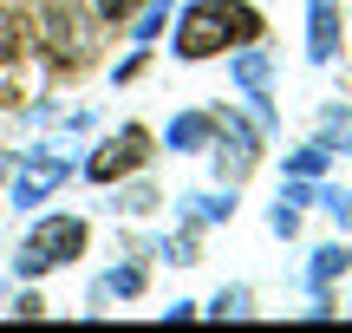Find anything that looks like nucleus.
<instances>
[{
    "label": "nucleus",
    "instance_id": "f257e3e1",
    "mask_svg": "<svg viewBox=\"0 0 352 333\" xmlns=\"http://www.w3.org/2000/svg\"><path fill=\"white\" fill-rule=\"evenodd\" d=\"M248 39H261V13L241 7V0H196L183 13V26H176V52L183 59H209V52L248 46Z\"/></svg>",
    "mask_w": 352,
    "mask_h": 333
},
{
    "label": "nucleus",
    "instance_id": "f03ea898",
    "mask_svg": "<svg viewBox=\"0 0 352 333\" xmlns=\"http://www.w3.org/2000/svg\"><path fill=\"white\" fill-rule=\"evenodd\" d=\"M78 248H85V222L78 216H52L20 242V275H52L59 261H72Z\"/></svg>",
    "mask_w": 352,
    "mask_h": 333
},
{
    "label": "nucleus",
    "instance_id": "7ed1b4c3",
    "mask_svg": "<svg viewBox=\"0 0 352 333\" xmlns=\"http://www.w3.org/2000/svg\"><path fill=\"white\" fill-rule=\"evenodd\" d=\"M65 170H72V164H65L59 151H33L20 164V177H13V203H39L46 190H59V183H65Z\"/></svg>",
    "mask_w": 352,
    "mask_h": 333
},
{
    "label": "nucleus",
    "instance_id": "20e7f679",
    "mask_svg": "<svg viewBox=\"0 0 352 333\" xmlns=\"http://www.w3.org/2000/svg\"><path fill=\"white\" fill-rule=\"evenodd\" d=\"M144 144H151V138H144V131L131 125L124 138H111L98 157H91V177H98V183H118L124 170H138V164H144Z\"/></svg>",
    "mask_w": 352,
    "mask_h": 333
},
{
    "label": "nucleus",
    "instance_id": "39448f33",
    "mask_svg": "<svg viewBox=\"0 0 352 333\" xmlns=\"http://www.w3.org/2000/svg\"><path fill=\"white\" fill-rule=\"evenodd\" d=\"M307 20H314V46H307V52L327 65L333 52H340V20H333V0H307Z\"/></svg>",
    "mask_w": 352,
    "mask_h": 333
},
{
    "label": "nucleus",
    "instance_id": "423d86ee",
    "mask_svg": "<svg viewBox=\"0 0 352 333\" xmlns=\"http://www.w3.org/2000/svg\"><path fill=\"white\" fill-rule=\"evenodd\" d=\"M346 268H352V248H340V242H327V248H320V255H314V275H307V281H314V294H327V288L340 281Z\"/></svg>",
    "mask_w": 352,
    "mask_h": 333
},
{
    "label": "nucleus",
    "instance_id": "0eeeda50",
    "mask_svg": "<svg viewBox=\"0 0 352 333\" xmlns=\"http://www.w3.org/2000/svg\"><path fill=\"white\" fill-rule=\"evenodd\" d=\"M209 131H215V118H202V111H183L170 125V144L176 151H196V144H209Z\"/></svg>",
    "mask_w": 352,
    "mask_h": 333
},
{
    "label": "nucleus",
    "instance_id": "6e6552de",
    "mask_svg": "<svg viewBox=\"0 0 352 333\" xmlns=\"http://www.w3.org/2000/svg\"><path fill=\"white\" fill-rule=\"evenodd\" d=\"M235 78H241L248 98H261V85H267V52H241V59H235Z\"/></svg>",
    "mask_w": 352,
    "mask_h": 333
},
{
    "label": "nucleus",
    "instance_id": "1a4fd4ad",
    "mask_svg": "<svg viewBox=\"0 0 352 333\" xmlns=\"http://www.w3.org/2000/svg\"><path fill=\"white\" fill-rule=\"evenodd\" d=\"M320 164H327V151H320V144H307V151H294V157H287V170H294V177H314Z\"/></svg>",
    "mask_w": 352,
    "mask_h": 333
},
{
    "label": "nucleus",
    "instance_id": "9d476101",
    "mask_svg": "<svg viewBox=\"0 0 352 333\" xmlns=\"http://www.w3.org/2000/svg\"><path fill=\"white\" fill-rule=\"evenodd\" d=\"M157 26H164V0H151V7L138 13V39H157Z\"/></svg>",
    "mask_w": 352,
    "mask_h": 333
},
{
    "label": "nucleus",
    "instance_id": "9b49d317",
    "mask_svg": "<svg viewBox=\"0 0 352 333\" xmlns=\"http://www.w3.org/2000/svg\"><path fill=\"white\" fill-rule=\"evenodd\" d=\"M327 138H333V144H346V151H352V111H333V118H327Z\"/></svg>",
    "mask_w": 352,
    "mask_h": 333
},
{
    "label": "nucleus",
    "instance_id": "f8f14e48",
    "mask_svg": "<svg viewBox=\"0 0 352 333\" xmlns=\"http://www.w3.org/2000/svg\"><path fill=\"white\" fill-rule=\"evenodd\" d=\"M104 288H111V294H138V288H144V275H138V268H118Z\"/></svg>",
    "mask_w": 352,
    "mask_h": 333
},
{
    "label": "nucleus",
    "instance_id": "ddd939ff",
    "mask_svg": "<svg viewBox=\"0 0 352 333\" xmlns=\"http://www.w3.org/2000/svg\"><path fill=\"white\" fill-rule=\"evenodd\" d=\"M13 52H20V26L0 13V59H13Z\"/></svg>",
    "mask_w": 352,
    "mask_h": 333
},
{
    "label": "nucleus",
    "instance_id": "4468645a",
    "mask_svg": "<svg viewBox=\"0 0 352 333\" xmlns=\"http://www.w3.org/2000/svg\"><path fill=\"white\" fill-rule=\"evenodd\" d=\"M131 7H138V0H98V13H104V20H124Z\"/></svg>",
    "mask_w": 352,
    "mask_h": 333
}]
</instances>
